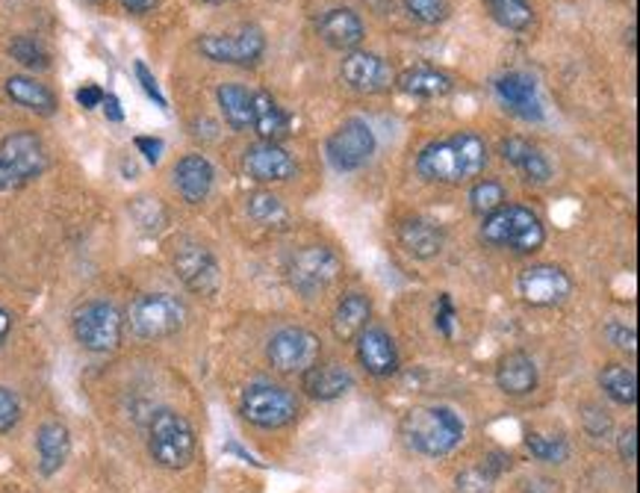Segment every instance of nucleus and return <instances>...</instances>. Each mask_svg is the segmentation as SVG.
Masks as SVG:
<instances>
[{"mask_svg":"<svg viewBox=\"0 0 640 493\" xmlns=\"http://www.w3.org/2000/svg\"><path fill=\"white\" fill-rule=\"evenodd\" d=\"M484 166H487V142L469 131L431 142L416 157V172L429 184H464L482 175Z\"/></svg>","mask_w":640,"mask_h":493,"instance_id":"f257e3e1","label":"nucleus"},{"mask_svg":"<svg viewBox=\"0 0 640 493\" xmlns=\"http://www.w3.org/2000/svg\"><path fill=\"white\" fill-rule=\"evenodd\" d=\"M402 432L411 450L429 459H443L464 441V420L446 405L413 408L411 414L404 417Z\"/></svg>","mask_w":640,"mask_h":493,"instance_id":"f03ea898","label":"nucleus"},{"mask_svg":"<svg viewBox=\"0 0 640 493\" xmlns=\"http://www.w3.org/2000/svg\"><path fill=\"white\" fill-rule=\"evenodd\" d=\"M482 239L493 248H510L517 255H535L546 243V228L535 210L523 204H505L502 210L484 216Z\"/></svg>","mask_w":640,"mask_h":493,"instance_id":"7ed1b4c3","label":"nucleus"},{"mask_svg":"<svg viewBox=\"0 0 640 493\" xmlns=\"http://www.w3.org/2000/svg\"><path fill=\"white\" fill-rule=\"evenodd\" d=\"M195 429L177 411H157L148 425V452L159 468L186 470L195 459Z\"/></svg>","mask_w":640,"mask_h":493,"instance_id":"20e7f679","label":"nucleus"},{"mask_svg":"<svg viewBox=\"0 0 640 493\" xmlns=\"http://www.w3.org/2000/svg\"><path fill=\"white\" fill-rule=\"evenodd\" d=\"M127 326L140 340H163L186 326V305L172 292H142L127 308Z\"/></svg>","mask_w":640,"mask_h":493,"instance_id":"39448f33","label":"nucleus"},{"mask_svg":"<svg viewBox=\"0 0 640 493\" xmlns=\"http://www.w3.org/2000/svg\"><path fill=\"white\" fill-rule=\"evenodd\" d=\"M71 328H74V337H78V343L83 346L86 352L106 355L118 349V343H122L124 317L113 301H86V305H80V308L74 310Z\"/></svg>","mask_w":640,"mask_h":493,"instance_id":"423d86ee","label":"nucleus"},{"mask_svg":"<svg viewBox=\"0 0 640 493\" xmlns=\"http://www.w3.org/2000/svg\"><path fill=\"white\" fill-rule=\"evenodd\" d=\"M239 414L246 417L251 425H257V429H283V425L296 423L299 402L281 384L257 381V384L246 388V393H242Z\"/></svg>","mask_w":640,"mask_h":493,"instance_id":"0eeeda50","label":"nucleus"},{"mask_svg":"<svg viewBox=\"0 0 640 493\" xmlns=\"http://www.w3.org/2000/svg\"><path fill=\"white\" fill-rule=\"evenodd\" d=\"M342 273V260L328 246H304L287 260V281L301 296H319Z\"/></svg>","mask_w":640,"mask_h":493,"instance_id":"6e6552de","label":"nucleus"},{"mask_svg":"<svg viewBox=\"0 0 640 493\" xmlns=\"http://www.w3.org/2000/svg\"><path fill=\"white\" fill-rule=\"evenodd\" d=\"M375 133L363 119H345L324 142V154L337 172H358L375 154Z\"/></svg>","mask_w":640,"mask_h":493,"instance_id":"1a4fd4ad","label":"nucleus"},{"mask_svg":"<svg viewBox=\"0 0 640 493\" xmlns=\"http://www.w3.org/2000/svg\"><path fill=\"white\" fill-rule=\"evenodd\" d=\"M198 51L221 65H255L266 51V35L260 27H239L234 33H207L198 39Z\"/></svg>","mask_w":640,"mask_h":493,"instance_id":"9d476101","label":"nucleus"},{"mask_svg":"<svg viewBox=\"0 0 640 493\" xmlns=\"http://www.w3.org/2000/svg\"><path fill=\"white\" fill-rule=\"evenodd\" d=\"M177 278L184 281L186 290L198 292V296H213L221 284V266L210 248L193 239L177 243L175 255H172Z\"/></svg>","mask_w":640,"mask_h":493,"instance_id":"9b49d317","label":"nucleus"},{"mask_svg":"<svg viewBox=\"0 0 640 493\" xmlns=\"http://www.w3.org/2000/svg\"><path fill=\"white\" fill-rule=\"evenodd\" d=\"M319 352H322V343L308 328H281L278 335H272L269 349H266L275 370L292 372V376L308 372L319 361Z\"/></svg>","mask_w":640,"mask_h":493,"instance_id":"f8f14e48","label":"nucleus"},{"mask_svg":"<svg viewBox=\"0 0 640 493\" xmlns=\"http://www.w3.org/2000/svg\"><path fill=\"white\" fill-rule=\"evenodd\" d=\"M517 290L519 296H523V301L531 305V308H555V305L570 299L572 281L561 266L540 264L528 266L526 273L519 275Z\"/></svg>","mask_w":640,"mask_h":493,"instance_id":"ddd939ff","label":"nucleus"},{"mask_svg":"<svg viewBox=\"0 0 640 493\" xmlns=\"http://www.w3.org/2000/svg\"><path fill=\"white\" fill-rule=\"evenodd\" d=\"M340 74L345 80V86L360 92V95H381V92H390L395 83L390 62L369 51H351L342 60Z\"/></svg>","mask_w":640,"mask_h":493,"instance_id":"4468645a","label":"nucleus"},{"mask_svg":"<svg viewBox=\"0 0 640 493\" xmlns=\"http://www.w3.org/2000/svg\"><path fill=\"white\" fill-rule=\"evenodd\" d=\"M242 166L257 184H283L296 175V160L281 142H255L242 154Z\"/></svg>","mask_w":640,"mask_h":493,"instance_id":"2eb2a0df","label":"nucleus"},{"mask_svg":"<svg viewBox=\"0 0 640 493\" xmlns=\"http://www.w3.org/2000/svg\"><path fill=\"white\" fill-rule=\"evenodd\" d=\"M0 160L7 163L9 172L27 184L33 181L48 168V151H44L42 140L30 131H18L9 133L7 140L0 142Z\"/></svg>","mask_w":640,"mask_h":493,"instance_id":"dca6fc26","label":"nucleus"},{"mask_svg":"<svg viewBox=\"0 0 640 493\" xmlns=\"http://www.w3.org/2000/svg\"><path fill=\"white\" fill-rule=\"evenodd\" d=\"M493 86H496V95L502 97V104L508 106L510 113H517L526 122H540L544 119V106H540V97H537L535 78H528L523 71H508V74L496 78Z\"/></svg>","mask_w":640,"mask_h":493,"instance_id":"f3484780","label":"nucleus"},{"mask_svg":"<svg viewBox=\"0 0 640 493\" xmlns=\"http://www.w3.org/2000/svg\"><path fill=\"white\" fill-rule=\"evenodd\" d=\"M358 358L367 367L369 376H375V379H386L399 370V349L384 328H367L358 337Z\"/></svg>","mask_w":640,"mask_h":493,"instance_id":"a211bd4d","label":"nucleus"},{"mask_svg":"<svg viewBox=\"0 0 640 493\" xmlns=\"http://www.w3.org/2000/svg\"><path fill=\"white\" fill-rule=\"evenodd\" d=\"M322 42L333 51H354L363 35H367V27L360 21L358 12H351L345 7H333L328 9L317 24Z\"/></svg>","mask_w":640,"mask_h":493,"instance_id":"6ab92c4d","label":"nucleus"},{"mask_svg":"<svg viewBox=\"0 0 640 493\" xmlns=\"http://www.w3.org/2000/svg\"><path fill=\"white\" fill-rule=\"evenodd\" d=\"M213 181H216V172L204 154H186L177 160L175 186L186 204H202L210 195Z\"/></svg>","mask_w":640,"mask_h":493,"instance_id":"aec40b11","label":"nucleus"},{"mask_svg":"<svg viewBox=\"0 0 640 493\" xmlns=\"http://www.w3.org/2000/svg\"><path fill=\"white\" fill-rule=\"evenodd\" d=\"M399 243H402L404 251L416 257V260H434V257L443 251L446 234H443L437 222L413 216V219H404L402 225H399Z\"/></svg>","mask_w":640,"mask_h":493,"instance_id":"412c9836","label":"nucleus"},{"mask_svg":"<svg viewBox=\"0 0 640 493\" xmlns=\"http://www.w3.org/2000/svg\"><path fill=\"white\" fill-rule=\"evenodd\" d=\"M499 151L505 163H510L517 172H523L528 181H535V184L553 181V163H549L544 151L537 148L535 142L523 140V136H510V140L502 142Z\"/></svg>","mask_w":640,"mask_h":493,"instance_id":"4be33fe9","label":"nucleus"},{"mask_svg":"<svg viewBox=\"0 0 640 493\" xmlns=\"http://www.w3.org/2000/svg\"><path fill=\"white\" fill-rule=\"evenodd\" d=\"M369 317H372V301H369L363 292H345L340 305H337V310H333V337H337L340 343L358 340L369 328Z\"/></svg>","mask_w":640,"mask_h":493,"instance_id":"5701e85b","label":"nucleus"},{"mask_svg":"<svg viewBox=\"0 0 640 493\" xmlns=\"http://www.w3.org/2000/svg\"><path fill=\"white\" fill-rule=\"evenodd\" d=\"M301 384L308 390V397L319 399V402H333L354 388V379L340 363H322V367L313 363L308 372H301Z\"/></svg>","mask_w":640,"mask_h":493,"instance_id":"b1692460","label":"nucleus"},{"mask_svg":"<svg viewBox=\"0 0 640 493\" xmlns=\"http://www.w3.org/2000/svg\"><path fill=\"white\" fill-rule=\"evenodd\" d=\"M496 384L508 397H528L537 388V363L526 352H508L496 367Z\"/></svg>","mask_w":640,"mask_h":493,"instance_id":"393cba45","label":"nucleus"},{"mask_svg":"<svg viewBox=\"0 0 640 493\" xmlns=\"http://www.w3.org/2000/svg\"><path fill=\"white\" fill-rule=\"evenodd\" d=\"M35 450H39V470L42 476H53L65 468L71 455V434L62 423H44L35 434Z\"/></svg>","mask_w":640,"mask_h":493,"instance_id":"a878e982","label":"nucleus"},{"mask_svg":"<svg viewBox=\"0 0 640 493\" xmlns=\"http://www.w3.org/2000/svg\"><path fill=\"white\" fill-rule=\"evenodd\" d=\"M251 127L260 142H281L290 136V115L283 113L281 104L269 92H255V119Z\"/></svg>","mask_w":640,"mask_h":493,"instance_id":"bb28decb","label":"nucleus"},{"mask_svg":"<svg viewBox=\"0 0 640 493\" xmlns=\"http://www.w3.org/2000/svg\"><path fill=\"white\" fill-rule=\"evenodd\" d=\"M7 95L16 101L18 106H24L35 115H53L56 113V95L51 89L39 83V80L27 78V74H12L7 80Z\"/></svg>","mask_w":640,"mask_h":493,"instance_id":"cd10ccee","label":"nucleus"},{"mask_svg":"<svg viewBox=\"0 0 640 493\" xmlns=\"http://www.w3.org/2000/svg\"><path fill=\"white\" fill-rule=\"evenodd\" d=\"M216 101H219L225 122H228L234 131H248V127H251V119H255V92H248V89L239 86V83H221L219 92H216Z\"/></svg>","mask_w":640,"mask_h":493,"instance_id":"c85d7f7f","label":"nucleus"},{"mask_svg":"<svg viewBox=\"0 0 640 493\" xmlns=\"http://www.w3.org/2000/svg\"><path fill=\"white\" fill-rule=\"evenodd\" d=\"M399 86L413 97H443L452 92V78L437 69L420 65V69H407L399 78Z\"/></svg>","mask_w":640,"mask_h":493,"instance_id":"c756f323","label":"nucleus"},{"mask_svg":"<svg viewBox=\"0 0 640 493\" xmlns=\"http://www.w3.org/2000/svg\"><path fill=\"white\" fill-rule=\"evenodd\" d=\"M599 388L606 390V397L617 405H634L638 402V376L623 363H608L599 372Z\"/></svg>","mask_w":640,"mask_h":493,"instance_id":"7c9ffc66","label":"nucleus"},{"mask_svg":"<svg viewBox=\"0 0 640 493\" xmlns=\"http://www.w3.org/2000/svg\"><path fill=\"white\" fill-rule=\"evenodd\" d=\"M484 7L496 24L514 30V33H523L535 21V9L528 0H484Z\"/></svg>","mask_w":640,"mask_h":493,"instance_id":"2f4dec72","label":"nucleus"},{"mask_svg":"<svg viewBox=\"0 0 640 493\" xmlns=\"http://www.w3.org/2000/svg\"><path fill=\"white\" fill-rule=\"evenodd\" d=\"M246 210H248V216H251V219L260 222V225H266V228H283V225H287V219H290V213H287L283 202L272 193L248 195Z\"/></svg>","mask_w":640,"mask_h":493,"instance_id":"473e14b6","label":"nucleus"},{"mask_svg":"<svg viewBox=\"0 0 640 493\" xmlns=\"http://www.w3.org/2000/svg\"><path fill=\"white\" fill-rule=\"evenodd\" d=\"M508 204V189L499 184V181H491L484 177L478 184L469 189V207H473L475 216H491V213L502 210Z\"/></svg>","mask_w":640,"mask_h":493,"instance_id":"72a5a7b5","label":"nucleus"},{"mask_svg":"<svg viewBox=\"0 0 640 493\" xmlns=\"http://www.w3.org/2000/svg\"><path fill=\"white\" fill-rule=\"evenodd\" d=\"M9 57L16 62H21L24 69L33 71L51 69V53H48V48H44L35 35H16V39L9 42Z\"/></svg>","mask_w":640,"mask_h":493,"instance_id":"f704fd0d","label":"nucleus"},{"mask_svg":"<svg viewBox=\"0 0 640 493\" xmlns=\"http://www.w3.org/2000/svg\"><path fill=\"white\" fill-rule=\"evenodd\" d=\"M526 446L531 450L537 461H546V464H564L570 459V443L561 434H540V432H528L526 434Z\"/></svg>","mask_w":640,"mask_h":493,"instance_id":"c9c22d12","label":"nucleus"},{"mask_svg":"<svg viewBox=\"0 0 640 493\" xmlns=\"http://www.w3.org/2000/svg\"><path fill=\"white\" fill-rule=\"evenodd\" d=\"M402 7L422 24H443L448 18V0H402Z\"/></svg>","mask_w":640,"mask_h":493,"instance_id":"e433bc0d","label":"nucleus"},{"mask_svg":"<svg viewBox=\"0 0 640 493\" xmlns=\"http://www.w3.org/2000/svg\"><path fill=\"white\" fill-rule=\"evenodd\" d=\"M496 476H491L484 468L466 470L457 476V493H491Z\"/></svg>","mask_w":640,"mask_h":493,"instance_id":"4c0bfd02","label":"nucleus"},{"mask_svg":"<svg viewBox=\"0 0 640 493\" xmlns=\"http://www.w3.org/2000/svg\"><path fill=\"white\" fill-rule=\"evenodd\" d=\"M21 420V405L18 397L9 388H0V434L12 432Z\"/></svg>","mask_w":640,"mask_h":493,"instance_id":"58836bf2","label":"nucleus"},{"mask_svg":"<svg viewBox=\"0 0 640 493\" xmlns=\"http://www.w3.org/2000/svg\"><path fill=\"white\" fill-rule=\"evenodd\" d=\"M434 328H437L443 337L455 335V305H452V296L448 292H440L437 308H434Z\"/></svg>","mask_w":640,"mask_h":493,"instance_id":"ea45409f","label":"nucleus"},{"mask_svg":"<svg viewBox=\"0 0 640 493\" xmlns=\"http://www.w3.org/2000/svg\"><path fill=\"white\" fill-rule=\"evenodd\" d=\"M133 71H136V80H140V86L145 89V95L151 97V101H154V104L159 106V110H166V95H163V92H159V83H157V78H154V74H151V69L148 65H145V62H136V65H133Z\"/></svg>","mask_w":640,"mask_h":493,"instance_id":"a19ab883","label":"nucleus"},{"mask_svg":"<svg viewBox=\"0 0 640 493\" xmlns=\"http://www.w3.org/2000/svg\"><path fill=\"white\" fill-rule=\"evenodd\" d=\"M585 429L590 438H608L611 432V417L597 405H585Z\"/></svg>","mask_w":640,"mask_h":493,"instance_id":"79ce46f5","label":"nucleus"},{"mask_svg":"<svg viewBox=\"0 0 640 493\" xmlns=\"http://www.w3.org/2000/svg\"><path fill=\"white\" fill-rule=\"evenodd\" d=\"M606 337L617 349H626V352H634V343H638V337H634V328H626L623 322H608Z\"/></svg>","mask_w":640,"mask_h":493,"instance_id":"37998d69","label":"nucleus"},{"mask_svg":"<svg viewBox=\"0 0 640 493\" xmlns=\"http://www.w3.org/2000/svg\"><path fill=\"white\" fill-rule=\"evenodd\" d=\"M617 450H620V459H623L626 464H634V459H638V429H634V425H629V429L620 434Z\"/></svg>","mask_w":640,"mask_h":493,"instance_id":"c03bdc74","label":"nucleus"},{"mask_svg":"<svg viewBox=\"0 0 640 493\" xmlns=\"http://www.w3.org/2000/svg\"><path fill=\"white\" fill-rule=\"evenodd\" d=\"M133 145H136V148L145 154V160H148L151 166H157L159 157H163V148H166V145H163V140H157V136H136V142H133Z\"/></svg>","mask_w":640,"mask_h":493,"instance_id":"a18cd8bd","label":"nucleus"},{"mask_svg":"<svg viewBox=\"0 0 640 493\" xmlns=\"http://www.w3.org/2000/svg\"><path fill=\"white\" fill-rule=\"evenodd\" d=\"M104 95L106 92L97 83H86V86L78 89V104L83 110H97V106L104 104Z\"/></svg>","mask_w":640,"mask_h":493,"instance_id":"49530a36","label":"nucleus"},{"mask_svg":"<svg viewBox=\"0 0 640 493\" xmlns=\"http://www.w3.org/2000/svg\"><path fill=\"white\" fill-rule=\"evenodd\" d=\"M101 110H104V115L110 119V122H124L122 101H118L115 95H104V104H101Z\"/></svg>","mask_w":640,"mask_h":493,"instance_id":"de8ad7c7","label":"nucleus"},{"mask_svg":"<svg viewBox=\"0 0 640 493\" xmlns=\"http://www.w3.org/2000/svg\"><path fill=\"white\" fill-rule=\"evenodd\" d=\"M16 186H21V181H18L12 172H9V166L0 160V193H9V189H16Z\"/></svg>","mask_w":640,"mask_h":493,"instance_id":"09e8293b","label":"nucleus"},{"mask_svg":"<svg viewBox=\"0 0 640 493\" xmlns=\"http://www.w3.org/2000/svg\"><path fill=\"white\" fill-rule=\"evenodd\" d=\"M122 7L127 9V12H136V16H142V12H151V9L157 7V0H122Z\"/></svg>","mask_w":640,"mask_h":493,"instance_id":"8fccbe9b","label":"nucleus"},{"mask_svg":"<svg viewBox=\"0 0 640 493\" xmlns=\"http://www.w3.org/2000/svg\"><path fill=\"white\" fill-rule=\"evenodd\" d=\"M9 331H12V314H9V310L0 308V343L7 340Z\"/></svg>","mask_w":640,"mask_h":493,"instance_id":"3c124183","label":"nucleus"},{"mask_svg":"<svg viewBox=\"0 0 640 493\" xmlns=\"http://www.w3.org/2000/svg\"><path fill=\"white\" fill-rule=\"evenodd\" d=\"M210 3H225V0H210Z\"/></svg>","mask_w":640,"mask_h":493,"instance_id":"603ef678","label":"nucleus"},{"mask_svg":"<svg viewBox=\"0 0 640 493\" xmlns=\"http://www.w3.org/2000/svg\"><path fill=\"white\" fill-rule=\"evenodd\" d=\"M92 3H101V0H92Z\"/></svg>","mask_w":640,"mask_h":493,"instance_id":"864d4df0","label":"nucleus"}]
</instances>
